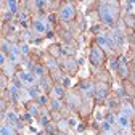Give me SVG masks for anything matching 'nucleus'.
Here are the masks:
<instances>
[{
	"mask_svg": "<svg viewBox=\"0 0 135 135\" xmlns=\"http://www.w3.org/2000/svg\"><path fill=\"white\" fill-rule=\"evenodd\" d=\"M122 114H126L127 117L133 114V109H132V106H130L129 103H124V106H122Z\"/></svg>",
	"mask_w": 135,
	"mask_h": 135,
	"instance_id": "9b49d317",
	"label": "nucleus"
},
{
	"mask_svg": "<svg viewBox=\"0 0 135 135\" xmlns=\"http://www.w3.org/2000/svg\"><path fill=\"white\" fill-rule=\"evenodd\" d=\"M20 18H21V20H23V21H24V20H26V18H27V16H26V13H20Z\"/></svg>",
	"mask_w": 135,
	"mask_h": 135,
	"instance_id": "e433bc0d",
	"label": "nucleus"
},
{
	"mask_svg": "<svg viewBox=\"0 0 135 135\" xmlns=\"http://www.w3.org/2000/svg\"><path fill=\"white\" fill-rule=\"evenodd\" d=\"M55 20H56V15H50L48 16V21L50 23H55Z\"/></svg>",
	"mask_w": 135,
	"mask_h": 135,
	"instance_id": "7c9ffc66",
	"label": "nucleus"
},
{
	"mask_svg": "<svg viewBox=\"0 0 135 135\" xmlns=\"http://www.w3.org/2000/svg\"><path fill=\"white\" fill-rule=\"evenodd\" d=\"M73 16H74V8H73L71 5H66V7L61 8V11H60V18H61L63 21H69V20H73Z\"/></svg>",
	"mask_w": 135,
	"mask_h": 135,
	"instance_id": "f03ea898",
	"label": "nucleus"
},
{
	"mask_svg": "<svg viewBox=\"0 0 135 135\" xmlns=\"http://www.w3.org/2000/svg\"><path fill=\"white\" fill-rule=\"evenodd\" d=\"M114 40H116V47H121L122 44H124V37H122V34H121V31H114Z\"/></svg>",
	"mask_w": 135,
	"mask_h": 135,
	"instance_id": "0eeeda50",
	"label": "nucleus"
},
{
	"mask_svg": "<svg viewBox=\"0 0 135 135\" xmlns=\"http://www.w3.org/2000/svg\"><path fill=\"white\" fill-rule=\"evenodd\" d=\"M106 95H108V90L105 87H98L97 89V100H103V98H106Z\"/></svg>",
	"mask_w": 135,
	"mask_h": 135,
	"instance_id": "6e6552de",
	"label": "nucleus"
},
{
	"mask_svg": "<svg viewBox=\"0 0 135 135\" xmlns=\"http://www.w3.org/2000/svg\"><path fill=\"white\" fill-rule=\"evenodd\" d=\"M60 108H61L60 100H56V101H53V103H52V109H60Z\"/></svg>",
	"mask_w": 135,
	"mask_h": 135,
	"instance_id": "393cba45",
	"label": "nucleus"
},
{
	"mask_svg": "<svg viewBox=\"0 0 135 135\" xmlns=\"http://www.w3.org/2000/svg\"><path fill=\"white\" fill-rule=\"evenodd\" d=\"M2 135H15V132L10 126H3L2 127Z\"/></svg>",
	"mask_w": 135,
	"mask_h": 135,
	"instance_id": "f8f14e48",
	"label": "nucleus"
},
{
	"mask_svg": "<svg viewBox=\"0 0 135 135\" xmlns=\"http://www.w3.org/2000/svg\"><path fill=\"white\" fill-rule=\"evenodd\" d=\"M20 52L27 53V52H29V47H27V45H21V47H20Z\"/></svg>",
	"mask_w": 135,
	"mask_h": 135,
	"instance_id": "cd10ccee",
	"label": "nucleus"
},
{
	"mask_svg": "<svg viewBox=\"0 0 135 135\" xmlns=\"http://www.w3.org/2000/svg\"><path fill=\"white\" fill-rule=\"evenodd\" d=\"M58 126H60V127H61L63 130H66V129H68V122H66V121H61V122H60Z\"/></svg>",
	"mask_w": 135,
	"mask_h": 135,
	"instance_id": "c85d7f7f",
	"label": "nucleus"
},
{
	"mask_svg": "<svg viewBox=\"0 0 135 135\" xmlns=\"http://www.w3.org/2000/svg\"><path fill=\"white\" fill-rule=\"evenodd\" d=\"M42 124H44V126L48 124V116H44V117H42Z\"/></svg>",
	"mask_w": 135,
	"mask_h": 135,
	"instance_id": "72a5a7b5",
	"label": "nucleus"
},
{
	"mask_svg": "<svg viewBox=\"0 0 135 135\" xmlns=\"http://www.w3.org/2000/svg\"><path fill=\"white\" fill-rule=\"evenodd\" d=\"M101 60H103V52H101L100 48H92V52H90V61H92V64L98 66L101 63Z\"/></svg>",
	"mask_w": 135,
	"mask_h": 135,
	"instance_id": "7ed1b4c3",
	"label": "nucleus"
},
{
	"mask_svg": "<svg viewBox=\"0 0 135 135\" xmlns=\"http://www.w3.org/2000/svg\"><path fill=\"white\" fill-rule=\"evenodd\" d=\"M32 73L36 74V76H39V77H42V76L45 74L44 68H42V66H39V64H34V66H32Z\"/></svg>",
	"mask_w": 135,
	"mask_h": 135,
	"instance_id": "1a4fd4ad",
	"label": "nucleus"
},
{
	"mask_svg": "<svg viewBox=\"0 0 135 135\" xmlns=\"http://www.w3.org/2000/svg\"><path fill=\"white\" fill-rule=\"evenodd\" d=\"M37 100H39V103H40V105H47V101H48V98H47L45 95H40Z\"/></svg>",
	"mask_w": 135,
	"mask_h": 135,
	"instance_id": "b1692460",
	"label": "nucleus"
},
{
	"mask_svg": "<svg viewBox=\"0 0 135 135\" xmlns=\"http://www.w3.org/2000/svg\"><path fill=\"white\" fill-rule=\"evenodd\" d=\"M68 124H69V126H73V127H74V126H76L77 122H76V119H69V121H68Z\"/></svg>",
	"mask_w": 135,
	"mask_h": 135,
	"instance_id": "c9c22d12",
	"label": "nucleus"
},
{
	"mask_svg": "<svg viewBox=\"0 0 135 135\" xmlns=\"http://www.w3.org/2000/svg\"><path fill=\"white\" fill-rule=\"evenodd\" d=\"M48 66H50V68H56V63H55L53 60H50V61H48Z\"/></svg>",
	"mask_w": 135,
	"mask_h": 135,
	"instance_id": "f704fd0d",
	"label": "nucleus"
},
{
	"mask_svg": "<svg viewBox=\"0 0 135 135\" xmlns=\"http://www.w3.org/2000/svg\"><path fill=\"white\" fill-rule=\"evenodd\" d=\"M10 93H11L13 100H20V98H21V95L18 93V89H16V87H11V89H10Z\"/></svg>",
	"mask_w": 135,
	"mask_h": 135,
	"instance_id": "ddd939ff",
	"label": "nucleus"
},
{
	"mask_svg": "<svg viewBox=\"0 0 135 135\" xmlns=\"http://www.w3.org/2000/svg\"><path fill=\"white\" fill-rule=\"evenodd\" d=\"M53 90H55V93H56V97H61V95L64 93V89H63L61 85H55V89H53Z\"/></svg>",
	"mask_w": 135,
	"mask_h": 135,
	"instance_id": "a211bd4d",
	"label": "nucleus"
},
{
	"mask_svg": "<svg viewBox=\"0 0 135 135\" xmlns=\"http://www.w3.org/2000/svg\"><path fill=\"white\" fill-rule=\"evenodd\" d=\"M133 79H135V73H133Z\"/></svg>",
	"mask_w": 135,
	"mask_h": 135,
	"instance_id": "ea45409f",
	"label": "nucleus"
},
{
	"mask_svg": "<svg viewBox=\"0 0 135 135\" xmlns=\"http://www.w3.org/2000/svg\"><path fill=\"white\" fill-rule=\"evenodd\" d=\"M34 5H36V7H39V8H42V7H45L47 3H45V2H36Z\"/></svg>",
	"mask_w": 135,
	"mask_h": 135,
	"instance_id": "473e14b6",
	"label": "nucleus"
},
{
	"mask_svg": "<svg viewBox=\"0 0 135 135\" xmlns=\"http://www.w3.org/2000/svg\"><path fill=\"white\" fill-rule=\"evenodd\" d=\"M18 79L23 82V85H31V84H34V77L32 74H29V73H26V71H20L18 73Z\"/></svg>",
	"mask_w": 135,
	"mask_h": 135,
	"instance_id": "20e7f679",
	"label": "nucleus"
},
{
	"mask_svg": "<svg viewBox=\"0 0 135 135\" xmlns=\"http://www.w3.org/2000/svg\"><path fill=\"white\" fill-rule=\"evenodd\" d=\"M29 95L32 97V98H39L40 95H39V90L37 89H29Z\"/></svg>",
	"mask_w": 135,
	"mask_h": 135,
	"instance_id": "aec40b11",
	"label": "nucleus"
},
{
	"mask_svg": "<svg viewBox=\"0 0 135 135\" xmlns=\"http://www.w3.org/2000/svg\"><path fill=\"white\" fill-rule=\"evenodd\" d=\"M116 121H117V124H119V127H122V129H127L129 127V117L126 114H122V113L116 117Z\"/></svg>",
	"mask_w": 135,
	"mask_h": 135,
	"instance_id": "39448f33",
	"label": "nucleus"
},
{
	"mask_svg": "<svg viewBox=\"0 0 135 135\" xmlns=\"http://www.w3.org/2000/svg\"><path fill=\"white\" fill-rule=\"evenodd\" d=\"M98 42H100V45H106V37L103 36V34H98Z\"/></svg>",
	"mask_w": 135,
	"mask_h": 135,
	"instance_id": "4be33fe9",
	"label": "nucleus"
},
{
	"mask_svg": "<svg viewBox=\"0 0 135 135\" xmlns=\"http://www.w3.org/2000/svg\"><path fill=\"white\" fill-rule=\"evenodd\" d=\"M101 127H103V130L108 133V132H111V126H109V122L108 121H105V122H101Z\"/></svg>",
	"mask_w": 135,
	"mask_h": 135,
	"instance_id": "412c9836",
	"label": "nucleus"
},
{
	"mask_svg": "<svg viewBox=\"0 0 135 135\" xmlns=\"http://www.w3.org/2000/svg\"><path fill=\"white\" fill-rule=\"evenodd\" d=\"M111 68L113 69H119V63H117L116 60H111Z\"/></svg>",
	"mask_w": 135,
	"mask_h": 135,
	"instance_id": "a878e982",
	"label": "nucleus"
},
{
	"mask_svg": "<svg viewBox=\"0 0 135 135\" xmlns=\"http://www.w3.org/2000/svg\"><path fill=\"white\" fill-rule=\"evenodd\" d=\"M119 71H121V76H127L129 74V69L126 66V58L124 56H121V60H119Z\"/></svg>",
	"mask_w": 135,
	"mask_h": 135,
	"instance_id": "423d86ee",
	"label": "nucleus"
},
{
	"mask_svg": "<svg viewBox=\"0 0 135 135\" xmlns=\"http://www.w3.org/2000/svg\"><path fill=\"white\" fill-rule=\"evenodd\" d=\"M100 16L105 21V24H113L114 23V10L108 5H101L100 7Z\"/></svg>",
	"mask_w": 135,
	"mask_h": 135,
	"instance_id": "f257e3e1",
	"label": "nucleus"
},
{
	"mask_svg": "<svg viewBox=\"0 0 135 135\" xmlns=\"http://www.w3.org/2000/svg\"><path fill=\"white\" fill-rule=\"evenodd\" d=\"M29 114H31V116H37V114H39L37 108H36V106H29Z\"/></svg>",
	"mask_w": 135,
	"mask_h": 135,
	"instance_id": "5701e85b",
	"label": "nucleus"
},
{
	"mask_svg": "<svg viewBox=\"0 0 135 135\" xmlns=\"http://www.w3.org/2000/svg\"><path fill=\"white\" fill-rule=\"evenodd\" d=\"M8 121L11 122V124H18V117H16V114L15 113H8Z\"/></svg>",
	"mask_w": 135,
	"mask_h": 135,
	"instance_id": "2eb2a0df",
	"label": "nucleus"
},
{
	"mask_svg": "<svg viewBox=\"0 0 135 135\" xmlns=\"http://www.w3.org/2000/svg\"><path fill=\"white\" fill-rule=\"evenodd\" d=\"M7 7H8V10H10L11 13H15L16 10H18V3H16V2H8Z\"/></svg>",
	"mask_w": 135,
	"mask_h": 135,
	"instance_id": "dca6fc26",
	"label": "nucleus"
},
{
	"mask_svg": "<svg viewBox=\"0 0 135 135\" xmlns=\"http://www.w3.org/2000/svg\"><path fill=\"white\" fill-rule=\"evenodd\" d=\"M2 45H3V53H7V52H10V47H8V44H7V42H3Z\"/></svg>",
	"mask_w": 135,
	"mask_h": 135,
	"instance_id": "c756f323",
	"label": "nucleus"
},
{
	"mask_svg": "<svg viewBox=\"0 0 135 135\" xmlns=\"http://www.w3.org/2000/svg\"><path fill=\"white\" fill-rule=\"evenodd\" d=\"M0 63H2V64L5 63V53H2V56H0Z\"/></svg>",
	"mask_w": 135,
	"mask_h": 135,
	"instance_id": "4c0bfd02",
	"label": "nucleus"
},
{
	"mask_svg": "<svg viewBox=\"0 0 135 135\" xmlns=\"http://www.w3.org/2000/svg\"><path fill=\"white\" fill-rule=\"evenodd\" d=\"M52 135H64V133H52Z\"/></svg>",
	"mask_w": 135,
	"mask_h": 135,
	"instance_id": "58836bf2",
	"label": "nucleus"
},
{
	"mask_svg": "<svg viewBox=\"0 0 135 135\" xmlns=\"http://www.w3.org/2000/svg\"><path fill=\"white\" fill-rule=\"evenodd\" d=\"M63 84H64L66 87H68V85H71V79H69V77H66V79L63 80Z\"/></svg>",
	"mask_w": 135,
	"mask_h": 135,
	"instance_id": "2f4dec72",
	"label": "nucleus"
},
{
	"mask_svg": "<svg viewBox=\"0 0 135 135\" xmlns=\"http://www.w3.org/2000/svg\"><path fill=\"white\" fill-rule=\"evenodd\" d=\"M106 44L109 47H116V40H114V36L113 34H108V37H106Z\"/></svg>",
	"mask_w": 135,
	"mask_h": 135,
	"instance_id": "4468645a",
	"label": "nucleus"
},
{
	"mask_svg": "<svg viewBox=\"0 0 135 135\" xmlns=\"http://www.w3.org/2000/svg\"><path fill=\"white\" fill-rule=\"evenodd\" d=\"M40 87H42V89H44V90H47V92H48V90H50V82H48V80H45V79H44V80H42V82H40Z\"/></svg>",
	"mask_w": 135,
	"mask_h": 135,
	"instance_id": "6ab92c4d",
	"label": "nucleus"
},
{
	"mask_svg": "<svg viewBox=\"0 0 135 135\" xmlns=\"http://www.w3.org/2000/svg\"><path fill=\"white\" fill-rule=\"evenodd\" d=\"M10 58H11L13 63H15V61H18V55H16V52H11V53H10Z\"/></svg>",
	"mask_w": 135,
	"mask_h": 135,
	"instance_id": "bb28decb",
	"label": "nucleus"
},
{
	"mask_svg": "<svg viewBox=\"0 0 135 135\" xmlns=\"http://www.w3.org/2000/svg\"><path fill=\"white\" fill-rule=\"evenodd\" d=\"M80 89H82V90H87V92H92V84L82 82V84H80Z\"/></svg>",
	"mask_w": 135,
	"mask_h": 135,
	"instance_id": "f3484780",
	"label": "nucleus"
},
{
	"mask_svg": "<svg viewBox=\"0 0 135 135\" xmlns=\"http://www.w3.org/2000/svg\"><path fill=\"white\" fill-rule=\"evenodd\" d=\"M34 27H36V31H37V32H45V31H47V27L44 26V23H42V21H39V20L34 21Z\"/></svg>",
	"mask_w": 135,
	"mask_h": 135,
	"instance_id": "9d476101",
	"label": "nucleus"
}]
</instances>
